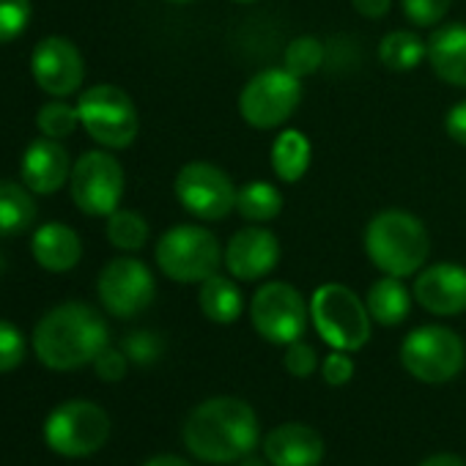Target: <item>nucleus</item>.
<instances>
[{"mask_svg":"<svg viewBox=\"0 0 466 466\" xmlns=\"http://www.w3.org/2000/svg\"><path fill=\"white\" fill-rule=\"evenodd\" d=\"M428 53V42H422L414 31H390L379 45V61L390 72H411Z\"/></svg>","mask_w":466,"mask_h":466,"instance_id":"393cba45","label":"nucleus"},{"mask_svg":"<svg viewBox=\"0 0 466 466\" xmlns=\"http://www.w3.org/2000/svg\"><path fill=\"white\" fill-rule=\"evenodd\" d=\"M225 250L219 239L203 225H176L165 230L154 258L165 278L176 283H203L219 272Z\"/></svg>","mask_w":466,"mask_h":466,"instance_id":"39448f33","label":"nucleus"},{"mask_svg":"<svg viewBox=\"0 0 466 466\" xmlns=\"http://www.w3.org/2000/svg\"><path fill=\"white\" fill-rule=\"evenodd\" d=\"M31 72L45 94L64 99L80 91L86 77V64L80 50L69 39L47 36L36 45L31 56Z\"/></svg>","mask_w":466,"mask_h":466,"instance_id":"4468645a","label":"nucleus"},{"mask_svg":"<svg viewBox=\"0 0 466 466\" xmlns=\"http://www.w3.org/2000/svg\"><path fill=\"white\" fill-rule=\"evenodd\" d=\"M127 368H129L127 357L121 351H116V349H110V346L94 360V370H96V376L102 381H121L127 376Z\"/></svg>","mask_w":466,"mask_h":466,"instance_id":"f704fd0d","label":"nucleus"},{"mask_svg":"<svg viewBox=\"0 0 466 466\" xmlns=\"http://www.w3.org/2000/svg\"><path fill=\"white\" fill-rule=\"evenodd\" d=\"M99 299L116 319H135L143 313L157 294L151 269L137 258H116L99 275Z\"/></svg>","mask_w":466,"mask_h":466,"instance_id":"ddd939ff","label":"nucleus"},{"mask_svg":"<svg viewBox=\"0 0 466 466\" xmlns=\"http://www.w3.org/2000/svg\"><path fill=\"white\" fill-rule=\"evenodd\" d=\"M450 4H452V0H400L406 20L411 25H417V28H433V25H439L447 17Z\"/></svg>","mask_w":466,"mask_h":466,"instance_id":"7c9ffc66","label":"nucleus"},{"mask_svg":"<svg viewBox=\"0 0 466 466\" xmlns=\"http://www.w3.org/2000/svg\"><path fill=\"white\" fill-rule=\"evenodd\" d=\"M324 58H327V50H324V45H321L316 36H299V39H294V42L286 47L283 66H286L294 77L305 80V77L316 75V72L324 66Z\"/></svg>","mask_w":466,"mask_h":466,"instance_id":"cd10ccee","label":"nucleus"},{"mask_svg":"<svg viewBox=\"0 0 466 466\" xmlns=\"http://www.w3.org/2000/svg\"><path fill=\"white\" fill-rule=\"evenodd\" d=\"M176 198L198 219L214 222L237 208V187L230 176L211 162H187L176 173Z\"/></svg>","mask_w":466,"mask_h":466,"instance_id":"f8f14e48","label":"nucleus"},{"mask_svg":"<svg viewBox=\"0 0 466 466\" xmlns=\"http://www.w3.org/2000/svg\"><path fill=\"white\" fill-rule=\"evenodd\" d=\"M365 253L376 269L403 280L425 267L431 237L420 217L403 208H384L365 228Z\"/></svg>","mask_w":466,"mask_h":466,"instance_id":"7ed1b4c3","label":"nucleus"},{"mask_svg":"<svg viewBox=\"0 0 466 466\" xmlns=\"http://www.w3.org/2000/svg\"><path fill=\"white\" fill-rule=\"evenodd\" d=\"M425 58L439 80L466 88V25L450 23L436 28L428 39Z\"/></svg>","mask_w":466,"mask_h":466,"instance_id":"6ab92c4d","label":"nucleus"},{"mask_svg":"<svg viewBox=\"0 0 466 466\" xmlns=\"http://www.w3.org/2000/svg\"><path fill=\"white\" fill-rule=\"evenodd\" d=\"M69 176H72L69 151L58 140L39 137L28 146L23 157V181L31 192L53 195L69 181Z\"/></svg>","mask_w":466,"mask_h":466,"instance_id":"a211bd4d","label":"nucleus"},{"mask_svg":"<svg viewBox=\"0 0 466 466\" xmlns=\"http://www.w3.org/2000/svg\"><path fill=\"white\" fill-rule=\"evenodd\" d=\"M31 0H0V45L15 42L31 23Z\"/></svg>","mask_w":466,"mask_h":466,"instance_id":"c756f323","label":"nucleus"},{"mask_svg":"<svg viewBox=\"0 0 466 466\" xmlns=\"http://www.w3.org/2000/svg\"><path fill=\"white\" fill-rule=\"evenodd\" d=\"M250 321L264 340L275 346H289L305 335L310 308L291 283L275 280L256 291L250 302Z\"/></svg>","mask_w":466,"mask_h":466,"instance_id":"9d476101","label":"nucleus"},{"mask_svg":"<svg viewBox=\"0 0 466 466\" xmlns=\"http://www.w3.org/2000/svg\"><path fill=\"white\" fill-rule=\"evenodd\" d=\"M233 4H258V0H233Z\"/></svg>","mask_w":466,"mask_h":466,"instance_id":"79ce46f5","label":"nucleus"},{"mask_svg":"<svg viewBox=\"0 0 466 466\" xmlns=\"http://www.w3.org/2000/svg\"><path fill=\"white\" fill-rule=\"evenodd\" d=\"M36 219V200L28 187L0 181V237H17Z\"/></svg>","mask_w":466,"mask_h":466,"instance_id":"b1692460","label":"nucleus"},{"mask_svg":"<svg viewBox=\"0 0 466 466\" xmlns=\"http://www.w3.org/2000/svg\"><path fill=\"white\" fill-rule=\"evenodd\" d=\"M36 124H39L45 137L61 140V137H69L77 129L80 113H77V107H72L66 102H47L36 116Z\"/></svg>","mask_w":466,"mask_h":466,"instance_id":"c85d7f7f","label":"nucleus"},{"mask_svg":"<svg viewBox=\"0 0 466 466\" xmlns=\"http://www.w3.org/2000/svg\"><path fill=\"white\" fill-rule=\"evenodd\" d=\"M165 4H176V6H184V4H192V0H165Z\"/></svg>","mask_w":466,"mask_h":466,"instance_id":"a19ab883","label":"nucleus"},{"mask_svg":"<svg viewBox=\"0 0 466 466\" xmlns=\"http://www.w3.org/2000/svg\"><path fill=\"white\" fill-rule=\"evenodd\" d=\"M72 200L91 217H110L124 195V167L107 151L83 154L69 176Z\"/></svg>","mask_w":466,"mask_h":466,"instance_id":"9b49d317","label":"nucleus"},{"mask_svg":"<svg viewBox=\"0 0 466 466\" xmlns=\"http://www.w3.org/2000/svg\"><path fill=\"white\" fill-rule=\"evenodd\" d=\"M107 324L86 302L53 308L34 329V349L50 370H77L107 349Z\"/></svg>","mask_w":466,"mask_h":466,"instance_id":"f03ea898","label":"nucleus"},{"mask_svg":"<svg viewBox=\"0 0 466 466\" xmlns=\"http://www.w3.org/2000/svg\"><path fill=\"white\" fill-rule=\"evenodd\" d=\"M4 267H6V261H4V256H0V272H4Z\"/></svg>","mask_w":466,"mask_h":466,"instance_id":"37998d69","label":"nucleus"},{"mask_svg":"<svg viewBox=\"0 0 466 466\" xmlns=\"http://www.w3.org/2000/svg\"><path fill=\"white\" fill-rule=\"evenodd\" d=\"M310 321L319 338L338 351H360L370 340L368 305L343 283H324L310 299Z\"/></svg>","mask_w":466,"mask_h":466,"instance_id":"20e7f679","label":"nucleus"},{"mask_svg":"<svg viewBox=\"0 0 466 466\" xmlns=\"http://www.w3.org/2000/svg\"><path fill=\"white\" fill-rule=\"evenodd\" d=\"M411 297L409 289L400 283V278H390L384 275L381 280H376L370 289H368V297H365V305H368V313L376 324L381 327H398L406 321L409 310H411Z\"/></svg>","mask_w":466,"mask_h":466,"instance_id":"4be33fe9","label":"nucleus"},{"mask_svg":"<svg viewBox=\"0 0 466 466\" xmlns=\"http://www.w3.org/2000/svg\"><path fill=\"white\" fill-rule=\"evenodd\" d=\"M351 6L368 20H381L384 15H390L392 0H351Z\"/></svg>","mask_w":466,"mask_h":466,"instance_id":"4c0bfd02","label":"nucleus"},{"mask_svg":"<svg viewBox=\"0 0 466 466\" xmlns=\"http://www.w3.org/2000/svg\"><path fill=\"white\" fill-rule=\"evenodd\" d=\"M110 436V417L91 400L61 403L45 425L47 447L64 458H88L105 447Z\"/></svg>","mask_w":466,"mask_h":466,"instance_id":"6e6552de","label":"nucleus"},{"mask_svg":"<svg viewBox=\"0 0 466 466\" xmlns=\"http://www.w3.org/2000/svg\"><path fill=\"white\" fill-rule=\"evenodd\" d=\"M127 351H129V357L132 360H137V362H151L154 357H157V340L151 338V335H146V332H140V335H132L129 340H127Z\"/></svg>","mask_w":466,"mask_h":466,"instance_id":"e433bc0d","label":"nucleus"},{"mask_svg":"<svg viewBox=\"0 0 466 466\" xmlns=\"http://www.w3.org/2000/svg\"><path fill=\"white\" fill-rule=\"evenodd\" d=\"M444 129H447L450 140H455L458 146H466V99H461L458 105L450 107V113L444 118Z\"/></svg>","mask_w":466,"mask_h":466,"instance_id":"c9c22d12","label":"nucleus"},{"mask_svg":"<svg viewBox=\"0 0 466 466\" xmlns=\"http://www.w3.org/2000/svg\"><path fill=\"white\" fill-rule=\"evenodd\" d=\"M411 294L420 302V308L433 316L466 313V267L450 261L425 267L420 269Z\"/></svg>","mask_w":466,"mask_h":466,"instance_id":"dca6fc26","label":"nucleus"},{"mask_svg":"<svg viewBox=\"0 0 466 466\" xmlns=\"http://www.w3.org/2000/svg\"><path fill=\"white\" fill-rule=\"evenodd\" d=\"M313 146L299 129H283L272 143V170L280 181H299L310 167Z\"/></svg>","mask_w":466,"mask_h":466,"instance_id":"5701e85b","label":"nucleus"},{"mask_svg":"<svg viewBox=\"0 0 466 466\" xmlns=\"http://www.w3.org/2000/svg\"><path fill=\"white\" fill-rule=\"evenodd\" d=\"M107 239L124 253H137L148 242V222L143 214L129 208H116L107 217Z\"/></svg>","mask_w":466,"mask_h":466,"instance_id":"bb28decb","label":"nucleus"},{"mask_svg":"<svg viewBox=\"0 0 466 466\" xmlns=\"http://www.w3.org/2000/svg\"><path fill=\"white\" fill-rule=\"evenodd\" d=\"M420 466H466V461L455 452H433Z\"/></svg>","mask_w":466,"mask_h":466,"instance_id":"58836bf2","label":"nucleus"},{"mask_svg":"<svg viewBox=\"0 0 466 466\" xmlns=\"http://www.w3.org/2000/svg\"><path fill=\"white\" fill-rule=\"evenodd\" d=\"M77 113L83 129L105 148H127L137 137V107L118 86H94L83 91Z\"/></svg>","mask_w":466,"mask_h":466,"instance_id":"0eeeda50","label":"nucleus"},{"mask_svg":"<svg viewBox=\"0 0 466 466\" xmlns=\"http://www.w3.org/2000/svg\"><path fill=\"white\" fill-rule=\"evenodd\" d=\"M302 102V80L286 66L264 69L239 94V116L256 129L283 127Z\"/></svg>","mask_w":466,"mask_h":466,"instance_id":"1a4fd4ad","label":"nucleus"},{"mask_svg":"<svg viewBox=\"0 0 466 466\" xmlns=\"http://www.w3.org/2000/svg\"><path fill=\"white\" fill-rule=\"evenodd\" d=\"M283 365H286V370H289L291 376H297V379H308V376H313V373H316V368H319L316 349L299 338V340H294V343H289V346H286Z\"/></svg>","mask_w":466,"mask_h":466,"instance_id":"473e14b6","label":"nucleus"},{"mask_svg":"<svg viewBox=\"0 0 466 466\" xmlns=\"http://www.w3.org/2000/svg\"><path fill=\"white\" fill-rule=\"evenodd\" d=\"M278 261H280V242L272 230L261 225H248L233 233L222 256V264L230 272V278L245 283L267 278L278 267Z\"/></svg>","mask_w":466,"mask_h":466,"instance_id":"2eb2a0df","label":"nucleus"},{"mask_svg":"<svg viewBox=\"0 0 466 466\" xmlns=\"http://www.w3.org/2000/svg\"><path fill=\"white\" fill-rule=\"evenodd\" d=\"M198 305H200V313L208 321H214V324H233L242 316V310H245V297H242V289L237 286V280L222 278L217 272V275H211L208 280L200 283Z\"/></svg>","mask_w":466,"mask_h":466,"instance_id":"412c9836","label":"nucleus"},{"mask_svg":"<svg viewBox=\"0 0 466 466\" xmlns=\"http://www.w3.org/2000/svg\"><path fill=\"white\" fill-rule=\"evenodd\" d=\"M321 376L329 387H343L351 381L354 376V362L349 357V351H338L332 349V354L321 362Z\"/></svg>","mask_w":466,"mask_h":466,"instance_id":"72a5a7b5","label":"nucleus"},{"mask_svg":"<svg viewBox=\"0 0 466 466\" xmlns=\"http://www.w3.org/2000/svg\"><path fill=\"white\" fill-rule=\"evenodd\" d=\"M31 253L36 264L47 272H69L83 256V242L77 230L64 222H47L34 233Z\"/></svg>","mask_w":466,"mask_h":466,"instance_id":"aec40b11","label":"nucleus"},{"mask_svg":"<svg viewBox=\"0 0 466 466\" xmlns=\"http://www.w3.org/2000/svg\"><path fill=\"white\" fill-rule=\"evenodd\" d=\"M25 360V338L23 332L0 319V373L15 370Z\"/></svg>","mask_w":466,"mask_h":466,"instance_id":"2f4dec72","label":"nucleus"},{"mask_svg":"<svg viewBox=\"0 0 466 466\" xmlns=\"http://www.w3.org/2000/svg\"><path fill=\"white\" fill-rule=\"evenodd\" d=\"M400 362L417 381L444 384L461 373L466 362V346L458 332L439 324H428L411 329L403 338Z\"/></svg>","mask_w":466,"mask_h":466,"instance_id":"423d86ee","label":"nucleus"},{"mask_svg":"<svg viewBox=\"0 0 466 466\" xmlns=\"http://www.w3.org/2000/svg\"><path fill=\"white\" fill-rule=\"evenodd\" d=\"M143 466H192V463H187V461L178 458V455H154V458H148Z\"/></svg>","mask_w":466,"mask_h":466,"instance_id":"ea45409f","label":"nucleus"},{"mask_svg":"<svg viewBox=\"0 0 466 466\" xmlns=\"http://www.w3.org/2000/svg\"><path fill=\"white\" fill-rule=\"evenodd\" d=\"M237 211L248 222H269L283 211V195L269 181H250L237 192Z\"/></svg>","mask_w":466,"mask_h":466,"instance_id":"a878e982","label":"nucleus"},{"mask_svg":"<svg viewBox=\"0 0 466 466\" xmlns=\"http://www.w3.org/2000/svg\"><path fill=\"white\" fill-rule=\"evenodd\" d=\"M324 450L321 433L305 422H283L264 439V455L272 466H319Z\"/></svg>","mask_w":466,"mask_h":466,"instance_id":"f3484780","label":"nucleus"},{"mask_svg":"<svg viewBox=\"0 0 466 466\" xmlns=\"http://www.w3.org/2000/svg\"><path fill=\"white\" fill-rule=\"evenodd\" d=\"M261 428L253 406L242 398L219 395L198 403L184 420L187 450L206 463H233L258 444Z\"/></svg>","mask_w":466,"mask_h":466,"instance_id":"f257e3e1","label":"nucleus"}]
</instances>
